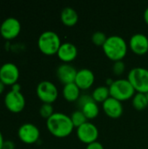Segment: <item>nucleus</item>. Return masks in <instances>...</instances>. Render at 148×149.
I'll return each mask as SVG.
<instances>
[{"mask_svg":"<svg viewBox=\"0 0 148 149\" xmlns=\"http://www.w3.org/2000/svg\"><path fill=\"white\" fill-rule=\"evenodd\" d=\"M46 127L48 131L58 138H65L70 135L74 128L71 117L59 112L54 113L46 120Z\"/></svg>","mask_w":148,"mask_h":149,"instance_id":"nucleus-1","label":"nucleus"},{"mask_svg":"<svg viewBox=\"0 0 148 149\" xmlns=\"http://www.w3.org/2000/svg\"><path fill=\"white\" fill-rule=\"evenodd\" d=\"M102 48L106 56L114 62L122 60L127 52V44L126 40L119 35L107 37Z\"/></svg>","mask_w":148,"mask_h":149,"instance_id":"nucleus-2","label":"nucleus"},{"mask_svg":"<svg viewBox=\"0 0 148 149\" xmlns=\"http://www.w3.org/2000/svg\"><path fill=\"white\" fill-rule=\"evenodd\" d=\"M61 45V39L58 33L52 31L42 32L38 39V46L40 52L45 55L56 54Z\"/></svg>","mask_w":148,"mask_h":149,"instance_id":"nucleus-3","label":"nucleus"},{"mask_svg":"<svg viewBox=\"0 0 148 149\" xmlns=\"http://www.w3.org/2000/svg\"><path fill=\"white\" fill-rule=\"evenodd\" d=\"M110 96L120 100H126L134 96L135 90L128 79H119L110 85L109 86Z\"/></svg>","mask_w":148,"mask_h":149,"instance_id":"nucleus-4","label":"nucleus"},{"mask_svg":"<svg viewBox=\"0 0 148 149\" xmlns=\"http://www.w3.org/2000/svg\"><path fill=\"white\" fill-rule=\"evenodd\" d=\"M127 79L137 93H148V70L144 67H134L128 72Z\"/></svg>","mask_w":148,"mask_h":149,"instance_id":"nucleus-5","label":"nucleus"},{"mask_svg":"<svg viewBox=\"0 0 148 149\" xmlns=\"http://www.w3.org/2000/svg\"><path fill=\"white\" fill-rule=\"evenodd\" d=\"M36 93L43 103L47 104L53 103L58 96V91L56 85L49 80L39 82L36 88Z\"/></svg>","mask_w":148,"mask_h":149,"instance_id":"nucleus-6","label":"nucleus"},{"mask_svg":"<svg viewBox=\"0 0 148 149\" xmlns=\"http://www.w3.org/2000/svg\"><path fill=\"white\" fill-rule=\"evenodd\" d=\"M4 106L12 113H19L25 107V98L20 91L10 90L9 91L3 99Z\"/></svg>","mask_w":148,"mask_h":149,"instance_id":"nucleus-7","label":"nucleus"},{"mask_svg":"<svg viewBox=\"0 0 148 149\" xmlns=\"http://www.w3.org/2000/svg\"><path fill=\"white\" fill-rule=\"evenodd\" d=\"M17 136L23 143L31 145L38 141L40 131L38 127L32 123H24L17 130Z\"/></svg>","mask_w":148,"mask_h":149,"instance_id":"nucleus-8","label":"nucleus"},{"mask_svg":"<svg viewBox=\"0 0 148 149\" xmlns=\"http://www.w3.org/2000/svg\"><path fill=\"white\" fill-rule=\"evenodd\" d=\"M21 31V24L16 17L5 18L0 25V35L6 40H12L16 38Z\"/></svg>","mask_w":148,"mask_h":149,"instance_id":"nucleus-9","label":"nucleus"},{"mask_svg":"<svg viewBox=\"0 0 148 149\" xmlns=\"http://www.w3.org/2000/svg\"><path fill=\"white\" fill-rule=\"evenodd\" d=\"M19 76V69L14 63L7 62L0 66V81L3 82L5 86H12L17 84Z\"/></svg>","mask_w":148,"mask_h":149,"instance_id":"nucleus-10","label":"nucleus"},{"mask_svg":"<svg viewBox=\"0 0 148 149\" xmlns=\"http://www.w3.org/2000/svg\"><path fill=\"white\" fill-rule=\"evenodd\" d=\"M77 136L80 141L88 145L97 141L99 129L93 123L87 121L77 128Z\"/></svg>","mask_w":148,"mask_h":149,"instance_id":"nucleus-11","label":"nucleus"},{"mask_svg":"<svg viewBox=\"0 0 148 149\" xmlns=\"http://www.w3.org/2000/svg\"><path fill=\"white\" fill-rule=\"evenodd\" d=\"M77 72H78L77 69L73 65L67 63H64L60 65L57 68V72H56L58 80L64 85L73 83L76 79Z\"/></svg>","mask_w":148,"mask_h":149,"instance_id":"nucleus-12","label":"nucleus"},{"mask_svg":"<svg viewBox=\"0 0 148 149\" xmlns=\"http://www.w3.org/2000/svg\"><path fill=\"white\" fill-rule=\"evenodd\" d=\"M130 49L138 55H144L148 52V38L143 33L133 34L129 41Z\"/></svg>","mask_w":148,"mask_h":149,"instance_id":"nucleus-13","label":"nucleus"},{"mask_svg":"<svg viewBox=\"0 0 148 149\" xmlns=\"http://www.w3.org/2000/svg\"><path fill=\"white\" fill-rule=\"evenodd\" d=\"M94 79L95 77L92 70L88 68H82L78 71L74 83L79 87L80 90H86L92 86Z\"/></svg>","mask_w":148,"mask_h":149,"instance_id":"nucleus-14","label":"nucleus"},{"mask_svg":"<svg viewBox=\"0 0 148 149\" xmlns=\"http://www.w3.org/2000/svg\"><path fill=\"white\" fill-rule=\"evenodd\" d=\"M102 107L106 115L113 119H117L120 117L123 113V106L121 104V101L111 96L105 102L102 103Z\"/></svg>","mask_w":148,"mask_h":149,"instance_id":"nucleus-15","label":"nucleus"},{"mask_svg":"<svg viewBox=\"0 0 148 149\" xmlns=\"http://www.w3.org/2000/svg\"><path fill=\"white\" fill-rule=\"evenodd\" d=\"M58 57L62 61L67 63L74 60L78 55V49L75 45L70 42H65L61 44L58 52Z\"/></svg>","mask_w":148,"mask_h":149,"instance_id":"nucleus-16","label":"nucleus"},{"mask_svg":"<svg viewBox=\"0 0 148 149\" xmlns=\"http://www.w3.org/2000/svg\"><path fill=\"white\" fill-rule=\"evenodd\" d=\"M62 23L66 26H73L78 23V12L72 7H65L62 10L60 14Z\"/></svg>","mask_w":148,"mask_h":149,"instance_id":"nucleus-17","label":"nucleus"},{"mask_svg":"<svg viewBox=\"0 0 148 149\" xmlns=\"http://www.w3.org/2000/svg\"><path fill=\"white\" fill-rule=\"evenodd\" d=\"M63 96L67 101H77L80 97V89L74 82L66 84L63 87Z\"/></svg>","mask_w":148,"mask_h":149,"instance_id":"nucleus-18","label":"nucleus"},{"mask_svg":"<svg viewBox=\"0 0 148 149\" xmlns=\"http://www.w3.org/2000/svg\"><path fill=\"white\" fill-rule=\"evenodd\" d=\"M81 111L83 112V113L85 114V116L86 117L87 120H91V119L96 118L99 115V108L97 102L94 100H92V101L88 102L86 105H85L82 107Z\"/></svg>","mask_w":148,"mask_h":149,"instance_id":"nucleus-19","label":"nucleus"},{"mask_svg":"<svg viewBox=\"0 0 148 149\" xmlns=\"http://www.w3.org/2000/svg\"><path fill=\"white\" fill-rule=\"evenodd\" d=\"M92 99L94 100V101L98 102H105L109 97H110V91H109V87L106 86H98L97 88H95L92 92Z\"/></svg>","mask_w":148,"mask_h":149,"instance_id":"nucleus-20","label":"nucleus"},{"mask_svg":"<svg viewBox=\"0 0 148 149\" xmlns=\"http://www.w3.org/2000/svg\"><path fill=\"white\" fill-rule=\"evenodd\" d=\"M133 106L137 110H143L148 106L147 95L145 93H137L133 97Z\"/></svg>","mask_w":148,"mask_h":149,"instance_id":"nucleus-21","label":"nucleus"},{"mask_svg":"<svg viewBox=\"0 0 148 149\" xmlns=\"http://www.w3.org/2000/svg\"><path fill=\"white\" fill-rule=\"evenodd\" d=\"M71 120L72 121L74 127H77V128L80 127L81 125H83L84 123L87 122V119L81 110L74 111L71 115Z\"/></svg>","mask_w":148,"mask_h":149,"instance_id":"nucleus-22","label":"nucleus"},{"mask_svg":"<svg viewBox=\"0 0 148 149\" xmlns=\"http://www.w3.org/2000/svg\"><path fill=\"white\" fill-rule=\"evenodd\" d=\"M107 37L106 35L105 32L98 31H95L92 35V41L94 45H99V46H103L105 42L106 41Z\"/></svg>","mask_w":148,"mask_h":149,"instance_id":"nucleus-23","label":"nucleus"},{"mask_svg":"<svg viewBox=\"0 0 148 149\" xmlns=\"http://www.w3.org/2000/svg\"><path fill=\"white\" fill-rule=\"evenodd\" d=\"M54 113V109L51 104L43 103V105L39 108V114L44 119H49Z\"/></svg>","mask_w":148,"mask_h":149,"instance_id":"nucleus-24","label":"nucleus"},{"mask_svg":"<svg viewBox=\"0 0 148 149\" xmlns=\"http://www.w3.org/2000/svg\"><path fill=\"white\" fill-rule=\"evenodd\" d=\"M125 68H126V65L122 60H119V61H115L113 65V72L115 75H121L124 72H125Z\"/></svg>","mask_w":148,"mask_h":149,"instance_id":"nucleus-25","label":"nucleus"},{"mask_svg":"<svg viewBox=\"0 0 148 149\" xmlns=\"http://www.w3.org/2000/svg\"><path fill=\"white\" fill-rule=\"evenodd\" d=\"M92 100H94L92 99V96H90V95H88V94H83V95H81V96L79 98V100H77V104H78V107H79V110H81L82 107H83L85 105H86L88 102H90V101H92Z\"/></svg>","mask_w":148,"mask_h":149,"instance_id":"nucleus-26","label":"nucleus"},{"mask_svg":"<svg viewBox=\"0 0 148 149\" xmlns=\"http://www.w3.org/2000/svg\"><path fill=\"white\" fill-rule=\"evenodd\" d=\"M85 149H104V147L100 142L95 141V142H92L91 144H88Z\"/></svg>","mask_w":148,"mask_h":149,"instance_id":"nucleus-27","label":"nucleus"},{"mask_svg":"<svg viewBox=\"0 0 148 149\" xmlns=\"http://www.w3.org/2000/svg\"><path fill=\"white\" fill-rule=\"evenodd\" d=\"M3 149H15V144L13 141H4L3 146Z\"/></svg>","mask_w":148,"mask_h":149,"instance_id":"nucleus-28","label":"nucleus"},{"mask_svg":"<svg viewBox=\"0 0 148 149\" xmlns=\"http://www.w3.org/2000/svg\"><path fill=\"white\" fill-rule=\"evenodd\" d=\"M3 143H4V139H3V134L0 132V149H3Z\"/></svg>","mask_w":148,"mask_h":149,"instance_id":"nucleus-29","label":"nucleus"},{"mask_svg":"<svg viewBox=\"0 0 148 149\" xmlns=\"http://www.w3.org/2000/svg\"><path fill=\"white\" fill-rule=\"evenodd\" d=\"M144 20L148 24V7L146 9V10L144 12Z\"/></svg>","mask_w":148,"mask_h":149,"instance_id":"nucleus-30","label":"nucleus"},{"mask_svg":"<svg viewBox=\"0 0 148 149\" xmlns=\"http://www.w3.org/2000/svg\"><path fill=\"white\" fill-rule=\"evenodd\" d=\"M4 89H5V86L3 82L0 81V95L4 92Z\"/></svg>","mask_w":148,"mask_h":149,"instance_id":"nucleus-31","label":"nucleus"},{"mask_svg":"<svg viewBox=\"0 0 148 149\" xmlns=\"http://www.w3.org/2000/svg\"><path fill=\"white\" fill-rule=\"evenodd\" d=\"M146 95H147V102H148V93L146 94Z\"/></svg>","mask_w":148,"mask_h":149,"instance_id":"nucleus-32","label":"nucleus"}]
</instances>
